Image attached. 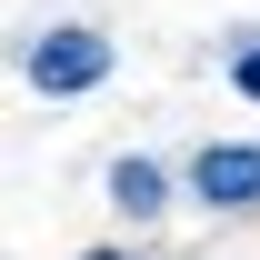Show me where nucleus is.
I'll return each instance as SVG.
<instances>
[{
	"mask_svg": "<svg viewBox=\"0 0 260 260\" xmlns=\"http://www.w3.org/2000/svg\"><path fill=\"white\" fill-rule=\"evenodd\" d=\"M100 80H110V40H100V30L60 20V30H40V40H30V90L70 100V90H100Z\"/></svg>",
	"mask_w": 260,
	"mask_h": 260,
	"instance_id": "f257e3e1",
	"label": "nucleus"
},
{
	"mask_svg": "<svg viewBox=\"0 0 260 260\" xmlns=\"http://www.w3.org/2000/svg\"><path fill=\"white\" fill-rule=\"evenodd\" d=\"M190 190L210 200V210H260V150H250V140H200Z\"/></svg>",
	"mask_w": 260,
	"mask_h": 260,
	"instance_id": "f03ea898",
	"label": "nucleus"
},
{
	"mask_svg": "<svg viewBox=\"0 0 260 260\" xmlns=\"http://www.w3.org/2000/svg\"><path fill=\"white\" fill-rule=\"evenodd\" d=\"M110 200H120L130 220H150V210H160V200H170V180H160V160H110Z\"/></svg>",
	"mask_w": 260,
	"mask_h": 260,
	"instance_id": "7ed1b4c3",
	"label": "nucleus"
},
{
	"mask_svg": "<svg viewBox=\"0 0 260 260\" xmlns=\"http://www.w3.org/2000/svg\"><path fill=\"white\" fill-rule=\"evenodd\" d=\"M230 80H240V100H260V30L240 40V50H230Z\"/></svg>",
	"mask_w": 260,
	"mask_h": 260,
	"instance_id": "20e7f679",
	"label": "nucleus"
},
{
	"mask_svg": "<svg viewBox=\"0 0 260 260\" xmlns=\"http://www.w3.org/2000/svg\"><path fill=\"white\" fill-rule=\"evenodd\" d=\"M80 260H140V250H80Z\"/></svg>",
	"mask_w": 260,
	"mask_h": 260,
	"instance_id": "39448f33",
	"label": "nucleus"
}]
</instances>
